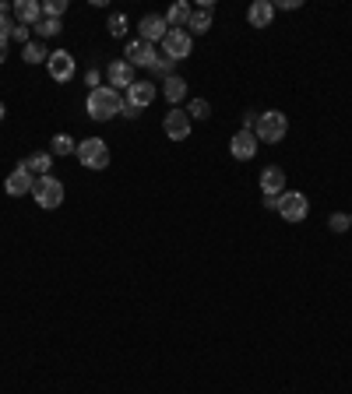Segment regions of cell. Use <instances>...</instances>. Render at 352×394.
Returning <instances> with one entry per match:
<instances>
[{
  "mask_svg": "<svg viewBox=\"0 0 352 394\" xmlns=\"http://www.w3.org/2000/svg\"><path fill=\"white\" fill-rule=\"evenodd\" d=\"M89 117L92 120H113L120 110H124V99H120V92L117 88H110V85H99V88H92L89 92Z\"/></svg>",
  "mask_w": 352,
  "mask_h": 394,
  "instance_id": "6da1fadb",
  "label": "cell"
},
{
  "mask_svg": "<svg viewBox=\"0 0 352 394\" xmlns=\"http://www.w3.org/2000/svg\"><path fill=\"white\" fill-rule=\"evenodd\" d=\"M285 131H289V120H285V113H278V110L261 113V117H257V127H254L257 141H264V145H278V141L285 138Z\"/></svg>",
  "mask_w": 352,
  "mask_h": 394,
  "instance_id": "7a4b0ae2",
  "label": "cell"
},
{
  "mask_svg": "<svg viewBox=\"0 0 352 394\" xmlns=\"http://www.w3.org/2000/svg\"><path fill=\"white\" fill-rule=\"evenodd\" d=\"M32 197H36L39 208L53 211V208L64 204V183H60L57 176H39V180L32 183Z\"/></svg>",
  "mask_w": 352,
  "mask_h": 394,
  "instance_id": "3957f363",
  "label": "cell"
},
{
  "mask_svg": "<svg viewBox=\"0 0 352 394\" xmlns=\"http://www.w3.org/2000/svg\"><path fill=\"white\" fill-rule=\"evenodd\" d=\"M78 162L85 166V169H106L110 166V148H106V141L103 138H89V141H78Z\"/></svg>",
  "mask_w": 352,
  "mask_h": 394,
  "instance_id": "277c9868",
  "label": "cell"
},
{
  "mask_svg": "<svg viewBox=\"0 0 352 394\" xmlns=\"http://www.w3.org/2000/svg\"><path fill=\"white\" fill-rule=\"evenodd\" d=\"M306 211H310L306 194H299V190H285V194L278 197V215H282L285 222H303Z\"/></svg>",
  "mask_w": 352,
  "mask_h": 394,
  "instance_id": "5b68a950",
  "label": "cell"
},
{
  "mask_svg": "<svg viewBox=\"0 0 352 394\" xmlns=\"http://www.w3.org/2000/svg\"><path fill=\"white\" fill-rule=\"evenodd\" d=\"M190 32L187 29H169L166 32V39H162V50H166V57L176 64V60H183V57H190Z\"/></svg>",
  "mask_w": 352,
  "mask_h": 394,
  "instance_id": "8992f818",
  "label": "cell"
},
{
  "mask_svg": "<svg viewBox=\"0 0 352 394\" xmlns=\"http://www.w3.org/2000/svg\"><path fill=\"white\" fill-rule=\"evenodd\" d=\"M162 131H166L169 141H187L190 138V117L180 113V110H169L166 120H162Z\"/></svg>",
  "mask_w": 352,
  "mask_h": 394,
  "instance_id": "52a82bcc",
  "label": "cell"
},
{
  "mask_svg": "<svg viewBox=\"0 0 352 394\" xmlns=\"http://www.w3.org/2000/svg\"><path fill=\"white\" fill-rule=\"evenodd\" d=\"M229 152H233V159L250 162V159L257 155V134H254V131H236L233 141H229Z\"/></svg>",
  "mask_w": 352,
  "mask_h": 394,
  "instance_id": "ba28073f",
  "label": "cell"
},
{
  "mask_svg": "<svg viewBox=\"0 0 352 394\" xmlns=\"http://www.w3.org/2000/svg\"><path fill=\"white\" fill-rule=\"evenodd\" d=\"M124 57H127L131 67H152V64H155V50H152V43H145V39H131L127 50H124Z\"/></svg>",
  "mask_w": 352,
  "mask_h": 394,
  "instance_id": "9c48e42d",
  "label": "cell"
},
{
  "mask_svg": "<svg viewBox=\"0 0 352 394\" xmlns=\"http://www.w3.org/2000/svg\"><path fill=\"white\" fill-rule=\"evenodd\" d=\"M46 64H50V78H53V81H60V85H64V81H71V78H74V57H71L67 50L50 53V60H46Z\"/></svg>",
  "mask_w": 352,
  "mask_h": 394,
  "instance_id": "30bf717a",
  "label": "cell"
},
{
  "mask_svg": "<svg viewBox=\"0 0 352 394\" xmlns=\"http://www.w3.org/2000/svg\"><path fill=\"white\" fill-rule=\"evenodd\" d=\"M271 18H275V4H271V0H254V4L247 8V22L254 29H268Z\"/></svg>",
  "mask_w": 352,
  "mask_h": 394,
  "instance_id": "8fae6325",
  "label": "cell"
},
{
  "mask_svg": "<svg viewBox=\"0 0 352 394\" xmlns=\"http://www.w3.org/2000/svg\"><path fill=\"white\" fill-rule=\"evenodd\" d=\"M138 29H141V39H145V43H155V39L162 43V39H166V32H169V25H166V18H162V15H145Z\"/></svg>",
  "mask_w": 352,
  "mask_h": 394,
  "instance_id": "7c38bea8",
  "label": "cell"
},
{
  "mask_svg": "<svg viewBox=\"0 0 352 394\" xmlns=\"http://www.w3.org/2000/svg\"><path fill=\"white\" fill-rule=\"evenodd\" d=\"M261 190H264L268 197H278V194H285V169H278V166H268V169H261Z\"/></svg>",
  "mask_w": 352,
  "mask_h": 394,
  "instance_id": "4fadbf2b",
  "label": "cell"
},
{
  "mask_svg": "<svg viewBox=\"0 0 352 394\" xmlns=\"http://www.w3.org/2000/svg\"><path fill=\"white\" fill-rule=\"evenodd\" d=\"M15 8V18H18V25H39V18H43V4L39 0H18V4H11Z\"/></svg>",
  "mask_w": 352,
  "mask_h": 394,
  "instance_id": "5bb4252c",
  "label": "cell"
},
{
  "mask_svg": "<svg viewBox=\"0 0 352 394\" xmlns=\"http://www.w3.org/2000/svg\"><path fill=\"white\" fill-rule=\"evenodd\" d=\"M106 78H110V88H131L134 85V67L127 64V60H113L110 67H106Z\"/></svg>",
  "mask_w": 352,
  "mask_h": 394,
  "instance_id": "9a60e30c",
  "label": "cell"
},
{
  "mask_svg": "<svg viewBox=\"0 0 352 394\" xmlns=\"http://www.w3.org/2000/svg\"><path fill=\"white\" fill-rule=\"evenodd\" d=\"M152 99H155V85H148V81H134L127 88V106H134V110L152 106Z\"/></svg>",
  "mask_w": 352,
  "mask_h": 394,
  "instance_id": "2e32d148",
  "label": "cell"
},
{
  "mask_svg": "<svg viewBox=\"0 0 352 394\" xmlns=\"http://www.w3.org/2000/svg\"><path fill=\"white\" fill-rule=\"evenodd\" d=\"M32 183H36V180H32L25 169H15V173L4 180V190H8L11 197H22V194H32Z\"/></svg>",
  "mask_w": 352,
  "mask_h": 394,
  "instance_id": "e0dca14e",
  "label": "cell"
},
{
  "mask_svg": "<svg viewBox=\"0 0 352 394\" xmlns=\"http://www.w3.org/2000/svg\"><path fill=\"white\" fill-rule=\"evenodd\" d=\"M211 11H215V4H211V0H204L201 11H194V15H190L187 29H190V32H197V36H204V32L211 29Z\"/></svg>",
  "mask_w": 352,
  "mask_h": 394,
  "instance_id": "ac0fdd59",
  "label": "cell"
},
{
  "mask_svg": "<svg viewBox=\"0 0 352 394\" xmlns=\"http://www.w3.org/2000/svg\"><path fill=\"white\" fill-rule=\"evenodd\" d=\"M162 96L173 103V110H176V103L180 99H187V81L183 78H176V74H169L166 81H162Z\"/></svg>",
  "mask_w": 352,
  "mask_h": 394,
  "instance_id": "d6986e66",
  "label": "cell"
},
{
  "mask_svg": "<svg viewBox=\"0 0 352 394\" xmlns=\"http://www.w3.org/2000/svg\"><path fill=\"white\" fill-rule=\"evenodd\" d=\"M18 169H25L29 176H46V169H50V155L46 152H36V155H29V159H22V166Z\"/></svg>",
  "mask_w": 352,
  "mask_h": 394,
  "instance_id": "ffe728a7",
  "label": "cell"
},
{
  "mask_svg": "<svg viewBox=\"0 0 352 394\" xmlns=\"http://www.w3.org/2000/svg\"><path fill=\"white\" fill-rule=\"evenodd\" d=\"M190 15H194V11L183 4V0H176V4H173V8H169L162 18H166V25H169V29H183V25L190 22Z\"/></svg>",
  "mask_w": 352,
  "mask_h": 394,
  "instance_id": "44dd1931",
  "label": "cell"
},
{
  "mask_svg": "<svg viewBox=\"0 0 352 394\" xmlns=\"http://www.w3.org/2000/svg\"><path fill=\"white\" fill-rule=\"evenodd\" d=\"M50 152H53V155H71V152H78V145H74V138H67V134H53Z\"/></svg>",
  "mask_w": 352,
  "mask_h": 394,
  "instance_id": "7402d4cb",
  "label": "cell"
},
{
  "mask_svg": "<svg viewBox=\"0 0 352 394\" xmlns=\"http://www.w3.org/2000/svg\"><path fill=\"white\" fill-rule=\"evenodd\" d=\"M22 57H25V64H39V60H50V53H46V46H43V43H29Z\"/></svg>",
  "mask_w": 352,
  "mask_h": 394,
  "instance_id": "603a6c76",
  "label": "cell"
},
{
  "mask_svg": "<svg viewBox=\"0 0 352 394\" xmlns=\"http://www.w3.org/2000/svg\"><path fill=\"white\" fill-rule=\"evenodd\" d=\"M64 11H67V0H50V4H43V15L46 18H64Z\"/></svg>",
  "mask_w": 352,
  "mask_h": 394,
  "instance_id": "cb8c5ba5",
  "label": "cell"
},
{
  "mask_svg": "<svg viewBox=\"0 0 352 394\" xmlns=\"http://www.w3.org/2000/svg\"><path fill=\"white\" fill-rule=\"evenodd\" d=\"M57 32H60V22L43 15V18H39V25H36V36H57Z\"/></svg>",
  "mask_w": 352,
  "mask_h": 394,
  "instance_id": "d4e9b609",
  "label": "cell"
},
{
  "mask_svg": "<svg viewBox=\"0 0 352 394\" xmlns=\"http://www.w3.org/2000/svg\"><path fill=\"white\" fill-rule=\"evenodd\" d=\"M208 113H211V106H208L204 99H190V106H187V117H197V120H208Z\"/></svg>",
  "mask_w": 352,
  "mask_h": 394,
  "instance_id": "484cf974",
  "label": "cell"
},
{
  "mask_svg": "<svg viewBox=\"0 0 352 394\" xmlns=\"http://www.w3.org/2000/svg\"><path fill=\"white\" fill-rule=\"evenodd\" d=\"M11 15H15V8L0 0V32H11V29H15V25H11Z\"/></svg>",
  "mask_w": 352,
  "mask_h": 394,
  "instance_id": "4316f807",
  "label": "cell"
},
{
  "mask_svg": "<svg viewBox=\"0 0 352 394\" xmlns=\"http://www.w3.org/2000/svg\"><path fill=\"white\" fill-rule=\"evenodd\" d=\"M327 225H331V232H345V229L352 225V218L338 211V215H331V218H327Z\"/></svg>",
  "mask_w": 352,
  "mask_h": 394,
  "instance_id": "83f0119b",
  "label": "cell"
},
{
  "mask_svg": "<svg viewBox=\"0 0 352 394\" xmlns=\"http://www.w3.org/2000/svg\"><path fill=\"white\" fill-rule=\"evenodd\" d=\"M127 32V18L124 15H110V36H124Z\"/></svg>",
  "mask_w": 352,
  "mask_h": 394,
  "instance_id": "f1b7e54d",
  "label": "cell"
},
{
  "mask_svg": "<svg viewBox=\"0 0 352 394\" xmlns=\"http://www.w3.org/2000/svg\"><path fill=\"white\" fill-rule=\"evenodd\" d=\"M11 39H18V43H25V46L32 43V39H29V29H25V25H15V29H11Z\"/></svg>",
  "mask_w": 352,
  "mask_h": 394,
  "instance_id": "f546056e",
  "label": "cell"
},
{
  "mask_svg": "<svg viewBox=\"0 0 352 394\" xmlns=\"http://www.w3.org/2000/svg\"><path fill=\"white\" fill-rule=\"evenodd\" d=\"M8 43H11V32H0V64L8 60Z\"/></svg>",
  "mask_w": 352,
  "mask_h": 394,
  "instance_id": "4dcf8cb0",
  "label": "cell"
},
{
  "mask_svg": "<svg viewBox=\"0 0 352 394\" xmlns=\"http://www.w3.org/2000/svg\"><path fill=\"white\" fill-rule=\"evenodd\" d=\"M282 197V194H278ZM278 197H264V208H271V211H278Z\"/></svg>",
  "mask_w": 352,
  "mask_h": 394,
  "instance_id": "1f68e13d",
  "label": "cell"
},
{
  "mask_svg": "<svg viewBox=\"0 0 352 394\" xmlns=\"http://www.w3.org/2000/svg\"><path fill=\"white\" fill-rule=\"evenodd\" d=\"M4 113H8V110H4V103H0V120H4Z\"/></svg>",
  "mask_w": 352,
  "mask_h": 394,
  "instance_id": "d6a6232c",
  "label": "cell"
},
{
  "mask_svg": "<svg viewBox=\"0 0 352 394\" xmlns=\"http://www.w3.org/2000/svg\"><path fill=\"white\" fill-rule=\"evenodd\" d=\"M348 218H352V215H348Z\"/></svg>",
  "mask_w": 352,
  "mask_h": 394,
  "instance_id": "836d02e7",
  "label": "cell"
}]
</instances>
